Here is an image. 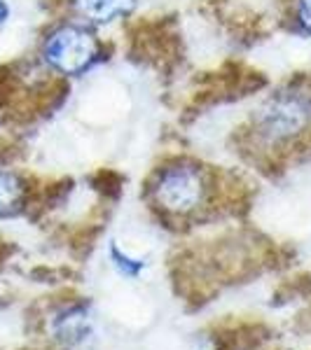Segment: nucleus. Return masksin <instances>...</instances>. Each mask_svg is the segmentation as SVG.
<instances>
[{
  "label": "nucleus",
  "instance_id": "obj_4",
  "mask_svg": "<svg viewBox=\"0 0 311 350\" xmlns=\"http://www.w3.org/2000/svg\"><path fill=\"white\" fill-rule=\"evenodd\" d=\"M134 3L136 0H75L80 14L96 24H105V21L127 14L134 8Z\"/></svg>",
  "mask_w": 311,
  "mask_h": 350
},
{
  "label": "nucleus",
  "instance_id": "obj_2",
  "mask_svg": "<svg viewBox=\"0 0 311 350\" xmlns=\"http://www.w3.org/2000/svg\"><path fill=\"white\" fill-rule=\"evenodd\" d=\"M203 178L192 166H173L162 173L160 183L155 187L157 203L169 213L185 215L195 211L203 199Z\"/></svg>",
  "mask_w": 311,
  "mask_h": 350
},
{
  "label": "nucleus",
  "instance_id": "obj_7",
  "mask_svg": "<svg viewBox=\"0 0 311 350\" xmlns=\"http://www.w3.org/2000/svg\"><path fill=\"white\" fill-rule=\"evenodd\" d=\"M5 19H8V5H5L3 0H0V24H3Z\"/></svg>",
  "mask_w": 311,
  "mask_h": 350
},
{
  "label": "nucleus",
  "instance_id": "obj_5",
  "mask_svg": "<svg viewBox=\"0 0 311 350\" xmlns=\"http://www.w3.org/2000/svg\"><path fill=\"white\" fill-rule=\"evenodd\" d=\"M24 203V185L14 173L0 171V215L10 217L21 211Z\"/></svg>",
  "mask_w": 311,
  "mask_h": 350
},
{
  "label": "nucleus",
  "instance_id": "obj_6",
  "mask_svg": "<svg viewBox=\"0 0 311 350\" xmlns=\"http://www.w3.org/2000/svg\"><path fill=\"white\" fill-rule=\"evenodd\" d=\"M299 21L311 33V0H302L299 3Z\"/></svg>",
  "mask_w": 311,
  "mask_h": 350
},
{
  "label": "nucleus",
  "instance_id": "obj_1",
  "mask_svg": "<svg viewBox=\"0 0 311 350\" xmlns=\"http://www.w3.org/2000/svg\"><path fill=\"white\" fill-rule=\"evenodd\" d=\"M99 54V44L94 36L84 28L66 26L59 28L45 44V59L54 70L64 75H77L94 64Z\"/></svg>",
  "mask_w": 311,
  "mask_h": 350
},
{
  "label": "nucleus",
  "instance_id": "obj_3",
  "mask_svg": "<svg viewBox=\"0 0 311 350\" xmlns=\"http://www.w3.org/2000/svg\"><path fill=\"white\" fill-rule=\"evenodd\" d=\"M304 122V110L299 108L293 100H286V103H274L271 108L264 112V126L267 131L274 135H284V133H293L295 129L302 126Z\"/></svg>",
  "mask_w": 311,
  "mask_h": 350
}]
</instances>
